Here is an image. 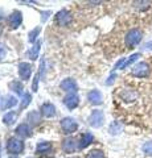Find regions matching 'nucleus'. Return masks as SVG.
Masks as SVG:
<instances>
[{
  "label": "nucleus",
  "instance_id": "obj_1",
  "mask_svg": "<svg viewBox=\"0 0 152 158\" xmlns=\"http://www.w3.org/2000/svg\"><path fill=\"white\" fill-rule=\"evenodd\" d=\"M7 149L12 154H20L24 150V142L21 140H19L17 137H11L7 142Z\"/></svg>",
  "mask_w": 152,
  "mask_h": 158
},
{
  "label": "nucleus",
  "instance_id": "obj_2",
  "mask_svg": "<svg viewBox=\"0 0 152 158\" xmlns=\"http://www.w3.org/2000/svg\"><path fill=\"white\" fill-rule=\"evenodd\" d=\"M141 41V32L138 31V29H131V31L126 34V45L130 49L134 48L135 45Z\"/></svg>",
  "mask_w": 152,
  "mask_h": 158
},
{
  "label": "nucleus",
  "instance_id": "obj_3",
  "mask_svg": "<svg viewBox=\"0 0 152 158\" xmlns=\"http://www.w3.org/2000/svg\"><path fill=\"white\" fill-rule=\"evenodd\" d=\"M61 129L63 131V133H66V135H70V133L76 132L78 129V124L74 118L72 117H65L61 120Z\"/></svg>",
  "mask_w": 152,
  "mask_h": 158
},
{
  "label": "nucleus",
  "instance_id": "obj_4",
  "mask_svg": "<svg viewBox=\"0 0 152 158\" xmlns=\"http://www.w3.org/2000/svg\"><path fill=\"white\" fill-rule=\"evenodd\" d=\"M103 118H105L103 112L99 110H94L89 116V124L93 128H99L102 125V123H103Z\"/></svg>",
  "mask_w": 152,
  "mask_h": 158
},
{
  "label": "nucleus",
  "instance_id": "obj_5",
  "mask_svg": "<svg viewBox=\"0 0 152 158\" xmlns=\"http://www.w3.org/2000/svg\"><path fill=\"white\" fill-rule=\"evenodd\" d=\"M140 58V54L139 53H135V54H132V56H130L128 58H120L119 61H118L115 63V66H114V70H120V69H126L127 66H130L132 65L136 59Z\"/></svg>",
  "mask_w": 152,
  "mask_h": 158
},
{
  "label": "nucleus",
  "instance_id": "obj_6",
  "mask_svg": "<svg viewBox=\"0 0 152 158\" xmlns=\"http://www.w3.org/2000/svg\"><path fill=\"white\" fill-rule=\"evenodd\" d=\"M132 74H134L135 77H138V78H145V77H148V74H150V66H148V63L139 62L138 65H135L134 69H132Z\"/></svg>",
  "mask_w": 152,
  "mask_h": 158
},
{
  "label": "nucleus",
  "instance_id": "obj_7",
  "mask_svg": "<svg viewBox=\"0 0 152 158\" xmlns=\"http://www.w3.org/2000/svg\"><path fill=\"white\" fill-rule=\"evenodd\" d=\"M56 23L60 27H67L72 23V15L66 9H62L56 15Z\"/></svg>",
  "mask_w": 152,
  "mask_h": 158
},
{
  "label": "nucleus",
  "instance_id": "obj_8",
  "mask_svg": "<svg viewBox=\"0 0 152 158\" xmlns=\"http://www.w3.org/2000/svg\"><path fill=\"white\" fill-rule=\"evenodd\" d=\"M78 103H80V98L76 92H69L67 95L63 98V104H65L69 110H74V108L78 106Z\"/></svg>",
  "mask_w": 152,
  "mask_h": 158
},
{
  "label": "nucleus",
  "instance_id": "obj_9",
  "mask_svg": "<svg viewBox=\"0 0 152 158\" xmlns=\"http://www.w3.org/2000/svg\"><path fill=\"white\" fill-rule=\"evenodd\" d=\"M17 69H19V75H20V78L24 79V81H28L32 74V66L27 62H21V63H19Z\"/></svg>",
  "mask_w": 152,
  "mask_h": 158
},
{
  "label": "nucleus",
  "instance_id": "obj_10",
  "mask_svg": "<svg viewBox=\"0 0 152 158\" xmlns=\"http://www.w3.org/2000/svg\"><path fill=\"white\" fill-rule=\"evenodd\" d=\"M8 21H9V25H11L12 29H16L21 25V23H23V15L21 12H19V11H15L11 16H9L8 19Z\"/></svg>",
  "mask_w": 152,
  "mask_h": 158
},
{
  "label": "nucleus",
  "instance_id": "obj_11",
  "mask_svg": "<svg viewBox=\"0 0 152 158\" xmlns=\"http://www.w3.org/2000/svg\"><path fill=\"white\" fill-rule=\"evenodd\" d=\"M41 115L44 117H54L56 116V107L52 104V103H44V104L41 106Z\"/></svg>",
  "mask_w": 152,
  "mask_h": 158
},
{
  "label": "nucleus",
  "instance_id": "obj_12",
  "mask_svg": "<svg viewBox=\"0 0 152 158\" xmlns=\"http://www.w3.org/2000/svg\"><path fill=\"white\" fill-rule=\"evenodd\" d=\"M87 99H89V102L94 106L102 104V100H103L101 91H98V90H91L89 94H87Z\"/></svg>",
  "mask_w": 152,
  "mask_h": 158
},
{
  "label": "nucleus",
  "instance_id": "obj_13",
  "mask_svg": "<svg viewBox=\"0 0 152 158\" xmlns=\"http://www.w3.org/2000/svg\"><path fill=\"white\" fill-rule=\"evenodd\" d=\"M16 104H17L16 98L11 96V95L4 96L3 100H0V108H2V110H8V108H12V107H15Z\"/></svg>",
  "mask_w": 152,
  "mask_h": 158
},
{
  "label": "nucleus",
  "instance_id": "obj_14",
  "mask_svg": "<svg viewBox=\"0 0 152 158\" xmlns=\"http://www.w3.org/2000/svg\"><path fill=\"white\" fill-rule=\"evenodd\" d=\"M61 88L65 91H69V92H76L77 91V83H76L74 79L66 78L61 82Z\"/></svg>",
  "mask_w": 152,
  "mask_h": 158
},
{
  "label": "nucleus",
  "instance_id": "obj_15",
  "mask_svg": "<svg viewBox=\"0 0 152 158\" xmlns=\"http://www.w3.org/2000/svg\"><path fill=\"white\" fill-rule=\"evenodd\" d=\"M93 141H94V136H93L91 133H89V132L83 133L81 140H80V144H78V149H85V148L89 146Z\"/></svg>",
  "mask_w": 152,
  "mask_h": 158
},
{
  "label": "nucleus",
  "instance_id": "obj_16",
  "mask_svg": "<svg viewBox=\"0 0 152 158\" xmlns=\"http://www.w3.org/2000/svg\"><path fill=\"white\" fill-rule=\"evenodd\" d=\"M40 48H41V41H37L33 44L32 48H29V50L27 52V56L29 59L35 61V59L38 58V53H40Z\"/></svg>",
  "mask_w": 152,
  "mask_h": 158
},
{
  "label": "nucleus",
  "instance_id": "obj_17",
  "mask_svg": "<svg viewBox=\"0 0 152 158\" xmlns=\"http://www.w3.org/2000/svg\"><path fill=\"white\" fill-rule=\"evenodd\" d=\"M50 152H52L50 142L42 141V142H38L37 146H36V153H38V154H49Z\"/></svg>",
  "mask_w": 152,
  "mask_h": 158
},
{
  "label": "nucleus",
  "instance_id": "obj_18",
  "mask_svg": "<svg viewBox=\"0 0 152 158\" xmlns=\"http://www.w3.org/2000/svg\"><path fill=\"white\" fill-rule=\"evenodd\" d=\"M77 142L74 138H66L65 141L62 142V149L65 150L66 153H72V152H74L77 149Z\"/></svg>",
  "mask_w": 152,
  "mask_h": 158
},
{
  "label": "nucleus",
  "instance_id": "obj_19",
  "mask_svg": "<svg viewBox=\"0 0 152 158\" xmlns=\"http://www.w3.org/2000/svg\"><path fill=\"white\" fill-rule=\"evenodd\" d=\"M16 135L19 137H23V138H27L31 136V128H29L27 124H20L16 128Z\"/></svg>",
  "mask_w": 152,
  "mask_h": 158
},
{
  "label": "nucleus",
  "instance_id": "obj_20",
  "mask_svg": "<svg viewBox=\"0 0 152 158\" xmlns=\"http://www.w3.org/2000/svg\"><path fill=\"white\" fill-rule=\"evenodd\" d=\"M15 118H16V112L9 111L8 113L4 115L3 121H4V124H6V125H12L13 123H15Z\"/></svg>",
  "mask_w": 152,
  "mask_h": 158
},
{
  "label": "nucleus",
  "instance_id": "obj_21",
  "mask_svg": "<svg viewBox=\"0 0 152 158\" xmlns=\"http://www.w3.org/2000/svg\"><path fill=\"white\" fill-rule=\"evenodd\" d=\"M9 88H11L12 91H15L16 94H23V85L21 83H19V81H13L9 83Z\"/></svg>",
  "mask_w": 152,
  "mask_h": 158
},
{
  "label": "nucleus",
  "instance_id": "obj_22",
  "mask_svg": "<svg viewBox=\"0 0 152 158\" xmlns=\"http://www.w3.org/2000/svg\"><path fill=\"white\" fill-rule=\"evenodd\" d=\"M86 158H105V154H103V152H102V150L94 149V150H91V152L87 153Z\"/></svg>",
  "mask_w": 152,
  "mask_h": 158
},
{
  "label": "nucleus",
  "instance_id": "obj_23",
  "mask_svg": "<svg viewBox=\"0 0 152 158\" xmlns=\"http://www.w3.org/2000/svg\"><path fill=\"white\" fill-rule=\"evenodd\" d=\"M120 131H122V125L118 121H114L110 125V133H111V135H118Z\"/></svg>",
  "mask_w": 152,
  "mask_h": 158
},
{
  "label": "nucleus",
  "instance_id": "obj_24",
  "mask_svg": "<svg viewBox=\"0 0 152 158\" xmlns=\"http://www.w3.org/2000/svg\"><path fill=\"white\" fill-rule=\"evenodd\" d=\"M40 31H41V28H40V27H37V28L33 29V31L29 32V34H28L29 42H35V40H36V37H37V34L40 33Z\"/></svg>",
  "mask_w": 152,
  "mask_h": 158
},
{
  "label": "nucleus",
  "instance_id": "obj_25",
  "mask_svg": "<svg viewBox=\"0 0 152 158\" xmlns=\"http://www.w3.org/2000/svg\"><path fill=\"white\" fill-rule=\"evenodd\" d=\"M31 100H32L31 94H24L23 95V102H21V108H25L29 103H31Z\"/></svg>",
  "mask_w": 152,
  "mask_h": 158
},
{
  "label": "nucleus",
  "instance_id": "obj_26",
  "mask_svg": "<svg viewBox=\"0 0 152 158\" xmlns=\"http://www.w3.org/2000/svg\"><path fill=\"white\" fill-rule=\"evenodd\" d=\"M143 152L145 153L147 156H152V141H150V142H145V144L143 145Z\"/></svg>",
  "mask_w": 152,
  "mask_h": 158
},
{
  "label": "nucleus",
  "instance_id": "obj_27",
  "mask_svg": "<svg viewBox=\"0 0 152 158\" xmlns=\"http://www.w3.org/2000/svg\"><path fill=\"white\" fill-rule=\"evenodd\" d=\"M114 81H115V74H111V75L109 77V81H106V85L110 86V85H112V82Z\"/></svg>",
  "mask_w": 152,
  "mask_h": 158
},
{
  "label": "nucleus",
  "instance_id": "obj_28",
  "mask_svg": "<svg viewBox=\"0 0 152 158\" xmlns=\"http://www.w3.org/2000/svg\"><path fill=\"white\" fill-rule=\"evenodd\" d=\"M37 82H38V75L35 77V82H33V91H37Z\"/></svg>",
  "mask_w": 152,
  "mask_h": 158
},
{
  "label": "nucleus",
  "instance_id": "obj_29",
  "mask_svg": "<svg viewBox=\"0 0 152 158\" xmlns=\"http://www.w3.org/2000/svg\"><path fill=\"white\" fill-rule=\"evenodd\" d=\"M144 48H147V49H152V41H151V42H147Z\"/></svg>",
  "mask_w": 152,
  "mask_h": 158
},
{
  "label": "nucleus",
  "instance_id": "obj_30",
  "mask_svg": "<svg viewBox=\"0 0 152 158\" xmlns=\"http://www.w3.org/2000/svg\"><path fill=\"white\" fill-rule=\"evenodd\" d=\"M3 57H4V50H3L2 48H0V59H2Z\"/></svg>",
  "mask_w": 152,
  "mask_h": 158
},
{
  "label": "nucleus",
  "instance_id": "obj_31",
  "mask_svg": "<svg viewBox=\"0 0 152 158\" xmlns=\"http://www.w3.org/2000/svg\"><path fill=\"white\" fill-rule=\"evenodd\" d=\"M44 15H49V12H44ZM42 20L45 21V20H46V16H44V17H42Z\"/></svg>",
  "mask_w": 152,
  "mask_h": 158
},
{
  "label": "nucleus",
  "instance_id": "obj_32",
  "mask_svg": "<svg viewBox=\"0 0 152 158\" xmlns=\"http://www.w3.org/2000/svg\"><path fill=\"white\" fill-rule=\"evenodd\" d=\"M76 158H78V157H76Z\"/></svg>",
  "mask_w": 152,
  "mask_h": 158
}]
</instances>
